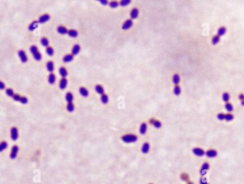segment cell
I'll return each mask as SVG.
<instances>
[{
  "mask_svg": "<svg viewBox=\"0 0 244 184\" xmlns=\"http://www.w3.org/2000/svg\"><path fill=\"white\" fill-rule=\"evenodd\" d=\"M121 140L126 143H132L137 141L138 137L133 134H126L121 137Z\"/></svg>",
  "mask_w": 244,
  "mask_h": 184,
  "instance_id": "obj_1",
  "label": "cell"
},
{
  "mask_svg": "<svg viewBox=\"0 0 244 184\" xmlns=\"http://www.w3.org/2000/svg\"><path fill=\"white\" fill-rule=\"evenodd\" d=\"M11 138L12 140L15 141L18 139L19 138V131H18V129L16 127H12L11 129Z\"/></svg>",
  "mask_w": 244,
  "mask_h": 184,
  "instance_id": "obj_2",
  "label": "cell"
},
{
  "mask_svg": "<svg viewBox=\"0 0 244 184\" xmlns=\"http://www.w3.org/2000/svg\"><path fill=\"white\" fill-rule=\"evenodd\" d=\"M19 152V147L17 146H14L12 148V151H11V153H10V158L11 159H15L17 156V153Z\"/></svg>",
  "mask_w": 244,
  "mask_h": 184,
  "instance_id": "obj_3",
  "label": "cell"
},
{
  "mask_svg": "<svg viewBox=\"0 0 244 184\" xmlns=\"http://www.w3.org/2000/svg\"><path fill=\"white\" fill-rule=\"evenodd\" d=\"M209 168H210L209 164H208V163H204L202 165L201 168V170H200V174H201L202 176H205V175L206 174L208 170L209 169Z\"/></svg>",
  "mask_w": 244,
  "mask_h": 184,
  "instance_id": "obj_4",
  "label": "cell"
},
{
  "mask_svg": "<svg viewBox=\"0 0 244 184\" xmlns=\"http://www.w3.org/2000/svg\"><path fill=\"white\" fill-rule=\"evenodd\" d=\"M133 26V22L131 19H127L122 25V29L124 30H128Z\"/></svg>",
  "mask_w": 244,
  "mask_h": 184,
  "instance_id": "obj_5",
  "label": "cell"
},
{
  "mask_svg": "<svg viewBox=\"0 0 244 184\" xmlns=\"http://www.w3.org/2000/svg\"><path fill=\"white\" fill-rule=\"evenodd\" d=\"M18 55L20 58V60L22 62L25 63L28 61V57H27V55L25 53V52L24 50H19L18 52Z\"/></svg>",
  "mask_w": 244,
  "mask_h": 184,
  "instance_id": "obj_6",
  "label": "cell"
},
{
  "mask_svg": "<svg viewBox=\"0 0 244 184\" xmlns=\"http://www.w3.org/2000/svg\"><path fill=\"white\" fill-rule=\"evenodd\" d=\"M50 15L48 14H44L43 15H42L39 19V23L40 24H44V23H46L47 22H48L49 19H50Z\"/></svg>",
  "mask_w": 244,
  "mask_h": 184,
  "instance_id": "obj_7",
  "label": "cell"
},
{
  "mask_svg": "<svg viewBox=\"0 0 244 184\" xmlns=\"http://www.w3.org/2000/svg\"><path fill=\"white\" fill-rule=\"evenodd\" d=\"M193 153L196 156H198V157H201V156H203L205 155V151L202 149V148H195L193 149Z\"/></svg>",
  "mask_w": 244,
  "mask_h": 184,
  "instance_id": "obj_8",
  "label": "cell"
},
{
  "mask_svg": "<svg viewBox=\"0 0 244 184\" xmlns=\"http://www.w3.org/2000/svg\"><path fill=\"white\" fill-rule=\"evenodd\" d=\"M206 155L208 157V158H215L216 157L217 155H218V153L216 150H214V149H211V150H208L206 152Z\"/></svg>",
  "mask_w": 244,
  "mask_h": 184,
  "instance_id": "obj_9",
  "label": "cell"
},
{
  "mask_svg": "<svg viewBox=\"0 0 244 184\" xmlns=\"http://www.w3.org/2000/svg\"><path fill=\"white\" fill-rule=\"evenodd\" d=\"M67 84H68V81L66 78H61L59 81V88L61 90H64L66 86H67Z\"/></svg>",
  "mask_w": 244,
  "mask_h": 184,
  "instance_id": "obj_10",
  "label": "cell"
},
{
  "mask_svg": "<svg viewBox=\"0 0 244 184\" xmlns=\"http://www.w3.org/2000/svg\"><path fill=\"white\" fill-rule=\"evenodd\" d=\"M138 14H139V11L137 8H133L131 11V13H130V17L132 19H136L138 17Z\"/></svg>",
  "mask_w": 244,
  "mask_h": 184,
  "instance_id": "obj_11",
  "label": "cell"
},
{
  "mask_svg": "<svg viewBox=\"0 0 244 184\" xmlns=\"http://www.w3.org/2000/svg\"><path fill=\"white\" fill-rule=\"evenodd\" d=\"M81 50V47L79 44H75L73 48H72V50H71V55L74 56V55H77L79 53Z\"/></svg>",
  "mask_w": 244,
  "mask_h": 184,
  "instance_id": "obj_12",
  "label": "cell"
},
{
  "mask_svg": "<svg viewBox=\"0 0 244 184\" xmlns=\"http://www.w3.org/2000/svg\"><path fill=\"white\" fill-rule=\"evenodd\" d=\"M149 150H150V145L149 143H144L142 146V148H141V151L142 153L144 154L148 153L149 152Z\"/></svg>",
  "mask_w": 244,
  "mask_h": 184,
  "instance_id": "obj_13",
  "label": "cell"
},
{
  "mask_svg": "<svg viewBox=\"0 0 244 184\" xmlns=\"http://www.w3.org/2000/svg\"><path fill=\"white\" fill-rule=\"evenodd\" d=\"M39 22L38 21H34V22H32L29 25V27H28V29H29V31H34V30H35L37 27H38V26H39Z\"/></svg>",
  "mask_w": 244,
  "mask_h": 184,
  "instance_id": "obj_14",
  "label": "cell"
},
{
  "mask_svg": "<svg viewBox=\"0 0 244 184\" xmlns=\"http://www.w3.org/2000/svg\"><path fill=\"white\" fill-rule=\"evenodd\" d=\"M149 123H150V124L153 125L156 128H160V127H161V125H162L161 123L159 121H158V120L151 119L150 121H149Z\"/></svg>",
  "mask_w": 244,
  "mask_h": 184,
  "instance_id": "obj_15",
  "label": "cell"
},
{
  "mask_svg": "<svg viewBox=\"0 0 244 184\" xmlns=\"http://www.w3.org/2000/svg\"><path fill=\"white\" fill-rule=\"evenodd\" d=\"M59 75L62 77V78H66V77L68 75V72H67L66 69L64 67H61L59 68Z\"/></svg>",
  "mask_w": 244,
  "mask_h": 184,
  "instance_id": "obj_16",
  "label": "cell"
},
{
  "mask_svg": "<svg viewBox=\"0 0 244 184\" xmlns=\"http://www.w3.org/2000/svg\"><path fill=\"white\" fill-rule=\"evenodd\" d=\"M147 131V125L146 123H141V125H140V128H139V132L141 135H144Z\"/></svg>",
  "mask_w": 244,
  "mask_h": 184,
  "instance_id": "obj_17",
  "label": "cell"
},
{
  "mask_svg": "<svg viewBox=\"0 0 244 184\" xmlns=\"http://www.w3.org/2000/svg\"><path fill=\"white\" fill-rule=\"evenodd\" d=\"M65 99L68 103H71L74 100V95L71 92H67L65 95Z\"/></svg>",
  "mask_w": 244,
  "mask_h": 184,
  "instance_id": "obj_18",
  "label": "cell"
},
{
  "mask_svg": "<svg viewBox=\"0 0 244 184\" xmlns=\"http://www.w3.org/2000/svg\"><path fill=\"white\" fill-rule=\"evenodd\" d=\"M74 60V56L71 54H69V55H66L64 57H63V62L65 63H68Z\"/></svg>",
  "mask_w": 244,
  "mask_h": 184,
  "instance_id": "obj_19",
  "label": "cell"
},
{
  "mask_svg": "<svg viewBox=\"0 0 244 184\" xmlns=\"http://www.w3.org/2000/svg\"><path fill=\"white\" fill-rule=\"evenodd\" d=\"M95 90L99 95H104V89L103 88V86H101V85H96L95 86Z\"/></svg>",
  "mask_w": 244,
  "mask_h": 184,
  "instance_id": "obj_20",
  "label": "cell"
},
{
  "mask_svg": "<svg viewBox=\"0 0 244 184\" xmlns=\"http://www.w3.org/2000/svg\"><path fill=\"white\" fill-rule=\"evenodd\" d=\"M57 32H58V33L60 34H67L68 30H67V29H66L65 27H64V26H59V27H57Z\"/></svg>",
  "mask_w": 244,
  "mask_h": 184,
  "instance_id": "obj_21",
  "label": "cell"
},
{
  "mask_svg": "<svg viewBox=\"0 0 244 184\" xmlns=\"http://www.w3.org/2000/svg\"><path fill=\"white\" fill-rule=\"evenodd\" d=\"M79 93L82 97H86L89 95V91L84 87H81L79 88Z\"/></svg>",
  "mask_w": 244,
  "mask_h": 184,
  "instance_id": "obj_22",
  "label": "cell"
},
{
  "mask_svg": "<svg viewBox=\"0 0 244 184\" xmlns=\"http://www.w3.org/2000/svg\"><path fill=\"white\" fill-rule=\"evenodd\" d=\"M47 69L49 72H52L54 70V62L52 61H49L47 63Z\"/></svg>",
  "mask_w": 244,
  "mask_h": 184,
  "instance_id": "obj_23",
  "label": "cell"
},
{
  "mask_svg": "<svg viewBox=\"0 0 244 184\" xmlns=\"http://www.w3.org/2000/svg\"><path fill=\"white\" fill-rule=\"evenodd\" d=\"M55 81H56V75H54V73H51L48 77L49 83L51 84V85H53L55 83Z\"/></svg>",
  "mask_w": 244,
  "mask_h": 184,
  "instance_id": "obj_24",
  "label": "cell"
},
{
  "mask_svg": "<svg viewBox=\"0 0 244 184\" xmlns=\"http://www.w3.org/2000/svg\"><path fill=\"white\" fill-rule=\"evenodd\" d=\"M68 35L71 37H73V38H75L77 37H78V32L75 30H68V32H67Z\"/></svg>",
  "mask_w": 244,
  "mask_h": 184,
  "instance_id": "obj_25",
  "label": "cell"
},
{
  "mask_svg": "<svg viewBox=\"0 0 244 184\" xmlns=\"http://www.w3.org/2000/svg\"><path fill=\"white\" fill-rule=\"evenodd\" d=\"M172 80H173V82L176 85H178V84L180 82V76H179V75H178V74L173 75V78H172Z\"/></svg>",
  "mask_w": 244,
  "mask_h": 184,
  "instance_id": "obj_26",
  "label": "cell"
},
{
  "mask_svg": "<svg viewBox=\"0 0 244 184\" xmlns=\"http://www.w3.org/2000/svg\"><path fill=\"white\" fill-rule=\"evenodd\" d=\"M226 33V28L225 27H220L218 30V34L217 35L218 37H221V36H223Z\"/></svg>",
  "mask_w": 244,
  "mask_h": 184,
  "instance_id": "obj_27",
  "label": "cell"
},
{
  "mask_svg": "<svg viewBox=\"0 0 244 184\" xmlns=\"http://www.w3.org/2000/svg\"><path fill=\"white\" fill-rule=\"evenodd\" d=\"M41 44L44 46V47H49V39L46 37H42L41 39Z\"/></svg>",
  "mask_w": 244,
  "mask_h": 184,
  "instance_id": "obj_28",
  "label": "cell"
},
{
  "mask_svg": "<svg viewBox=\"0 0 244 184\" xmlns=\"http://www.w3.org/2000/svg\"><path fill=\"white\" fill-rule=\"evenodd\" d=\"M222 100L223 102H225L226 103H227L228 102V100H230V95L228 92H224L222 95Z\"/></svg>",
  "mask_w": 244,
  "mask_h": 184,
  "instance_id": "obj_29",
  "label": "cell"
},
{
  "mask_svg": "<svg viewBox=\"0 0 244 184\" xmlns=\"http://www.w3.org/2000/svg\"><path fill=\"white\" fill-rule=\"evenodd\" d=\"M8 147V144L6 141H2L0 143V153L4 151Z\"/></svg>",
  "mask_w": 244,
  "mask_h": 184,
  "instance_id": "obj_30",
  "label": "cell"
},
{
  "mask_svg": "<svg viewBox=\"0 0 244 184\" xmlns=\"http://www.w3.org/2000/svg\"><path fill=\"white\" fill-rule=\"evenodd\" d=\"M101 102H102L103 104H104V105L107 104V103L108 102V95H106V94H104V95H101Z\"/></svg>",
  "mask_w": 244,
  "mask_h": 184,
  "instance_id": "obj_31",
  "label": "cell"
},
{
  "mask_svg": "<svg viewBox=\"0 0 244 184\" xmlns=\"http://www.w3.org/2000/svg\"><path fill=\"white\" fill-rule=\"evenodd\" d=\"M32 55H33V57H34V59L35 60H36V61H40V60H42V54H41L39 51L36 52V53L33 54Z\"/></svg>",
  "mask_w": 244,
  "mask_h": 184,
  "instance_id": "obj_32",
  "label": "cell"
},
{
  "mask_svg": "<svg viewBox=\"0 0 244 184\" xmlns=\"http://www.w3.org/2000/svg\"><path fill=\"white\" fill-rule=\"evenodd\" d=\"M225 108H226V110L228 112H229V113H231V112H232V111L233 110V105H232L231 103H229V102L226 103V105H225Z\"/></svg>",
  "mask_w": 244,
  "mask_h": 184,
  "instance_id": "obj_33",
  "label": "cell"
},
{
  "mask_svg": "<svg viewBox=\"0 0 244 184\" xmlns=\"http://www.w3.org/2000/svg\"><path fill=\"white\" fill-rule=\"evenodd\" d=\"M46 52L49 56H53L54 53V49L51 47H47L46 49Z\"/></svg>",
  "mask_w": 244,
  "mask_h": 184,
  "instance_id": "obj_34",
  "label": "cell"
},
{
  "mask_svg": "<svg viewBox=\"0 0 244 184\" xmlns=\"http://www.w3.org/2000/svg\"><path fill=\"white\" fill-rule=\"evenodd\" d=\"M74 104L72 103V102H71V103H68L67 104V105H66V110L69 111V112H70V113H71V112H73L74 110Z\"/></svg>",
  "mask_w": 244,
  "mask_h": 184,
  "instance_id": "obj_35",
  "label": "cell"
},
{
  "mask_svg": "<svg viewBox=\"0 0 244 184\" xmlns=\"http://www.w3.org/2000/svg\"><path fill=\"white\" fill-rule=\"evenodd\" d=\"M219 42H220V37H218V35H216V36L213 37V38L211 39V42H212V44L214 45L217 44Z\"/></svg>",
  "mask_w": 244,
  "mask_h": 184,
  "instance_id": "obj_36",
  "label": "cell"
},
{
  "mask_svg": "<svg viewBox=\"0 0 244 184\" xmlns=\"http://www.w3.org/2000/svg\"><path fill=\"white\" fill-rule=\"evenodd\" d=\"M181 88H180L179 85H176L175 88H173V93H174V95H179L181 94Z\"/></svg>",
  "mask_w": 244,
  "mask_h": 184,
  "instance_id": "obj_37",
  "label": "cell"
},
{
  "mask_svg": "<svg viewBox=\"0 0 244 184\" xmlns=\"http://www.w3.org/2000/svg\"><path fill=\"white\" fill-rule=\"evenodd\" d=\"M233 118H234V116L232 115V114H231V113H228V114H226L225 115V120L226 121H233Z\"/></svg>",
  "mask_w": 244,
  "mask_h": 184,
  "instance_id": "obj_38",
  "label": "cell"
},
{
  "mask_svg": "<svg viewBox=\"0 0 244 184\" xmlns=\"http://www.w3.org/2000/svg\"><path fill=\"white\" fill-rule=\"evenodd\" d=\"M6 94L9 96V97H13V96L14 95V90L11 88H7L6 90Z\"/></svg>",
  "mask_w": 244,
  "mask_h": 184,
  "instance_id": "obj_39",
  "label": "cell"
},
{
  "mask_svg": "<svg viewBox=\"0 0 244 184\" xmlns=\"http://www.w3.org/2000/svg\"><path fill=\"white\" fill-rule=\"evenodd\" d=\"M131 3V0H121L120 1V5L121 6H126Z\"/></svg>",
  "mask_w": 244,
  "mask_h": 184,
  "instance_id": "obj_40",
  "label": "cell"
},
{
  "mask_svg": "<svg viewBox=\"0 0 244 184\" xmlns=\"http://www.w3.org/2000/svg\"><path fill=\"white\" fill-rule=\"evenodd\" d=\"M39 50H38V47L36 46V45H32V46H31V47H30V52H31V53L33 55V54H34V53H36V52H38Z\"/></svg>",
  "mask_w": 244,
  "mask_h": 184,
  "instance_id": "obj_41",
  "label": "cell"
},
{
  "mask_svg": "<svg viewBox=\"0 0 244 184\" xmlns=\"http://www.w3.org/2000/svg\"><path fill=\"white\" fill-rule=\"evenodd\" d=\"M225 115L226 114H224V113H218V115H217V118L219 120V121H224L225 120Z\"/></svg>",
  "mask_w": 244,
  "mask_h": 184,
  "instance_id": "obj_42",
  "label": "cell"
},
{
  "mask_svg": "<svg viewBox=\"0 0 244 184\" xmlns=\"http://www.w3.org/2000/svg\"><path fill=\"white\" fill-rule=\"evenodd\" d=\"M109 6H110L111 8H116V7H118L119 4H118V2L116 1H111V2L109 3Z\"/></svg>",
  "mask_w": 244,
  "mask_h": 184,
  "instance_id": "obj_43",
  "label": "cell"
},
{
  "mask_svg": "<svg viewBox=\"0 0 244 184\" xmlns=\"http://www.w3.org/2000/svg\"><path fill=\"white\" fill-rule=\"evenodd\" d=\"M181 178L183 181H188V180L189 179V175L186 174V173H183V174H181Z\"/></svg>",
  "mask_w": 244,
  "mask_h": 184,
  "instance_id": "obj_44",
  "label": "cell"
},
{
  "mask_svg": "<svg viewBox=\"0 0 244 184\" xmlns=\"http://www.w3.org/2000/svg\"><path fill=\"white\" fill-rule=\"evenodd\" d=\"M21 96L19 95V94H14V95L13 96V100L14 101H17V102H20V100H21Z\"/></svg>",
  "mask_w": 244,
  "mask_h": 184,
  "instance_id": "obj_45",
  "label": "cell"
},
{
  "mask_svg": "<svg viewBox=\"0 0 244 184\" xmlns=\"http://www.w3.org/2000/svg\"><path fill=\"white\" fill-rule=\"evenodd\" d=\"M20 102L22 104H23V105H26V104L28 103V98H27V97H24V96L22 97L21 100H20Z\"/></svg>",
  "mask_w": 244,
  "mask_h": 184,
  "instance_id": "obj_46",
  "label": "cell"
},
{
  "mask_svg": "<svg viewBox=\"0 0 244 184\" xmlns=\"http://www.w3.org/2000/svg\"><path fill=\"white\" fill-rule=\"evenodd\" d=\"M200 184H208V182L204 177H201L200 179Z\"/></svg>",
  "mask_w": 244,
  "mask_h": 184,
  "instance_id": "obj_47",
  "label": "cell"
},
{
  "mask_svg": "<svg viewBox=\"0 0 244 184\" xmlns=\"http://www.w3.org/2000/svg\"><path fill=\"white\" fill-rule=\"evenodd\" d=\"M4 89H5V84L2 81H0V90H4Z\"/></svg>",
  "mask_w": 244,
  "mask_h": 184,
  "instance_id": "obj_48",
  "label": "cell"
},
{
  "mask_svg": "<svg viewBox=\"0 0 244 184\" xmlns=\"http://www.w3.org/2000/svg\"><path fill=\"white\" fill-rule=\"evenodd\" d=\"M238 98H239V100H241V101H244V94H243V93H241V94L239 95V96H238Z\"/></svg>",
  "mask_w": 244,
  "mask_h": 184,
  "instance_id": "obj_49",
  "label": "cell"
},
{
  "mask_svg": "<svg viewBox=\"0 0 244 184\" xmlns=\"http://www.w3.org/2000/svg\"><path fill=\"white\" fill-rule=\"evenodd\" d=\"M101 4H102L103 5H107L108 4V1L107 0H100L99 1Z\"/></svg>",
  "mask_w": 244,
  "mask_h": 184,
  "instance_id": "obj_50",
  "label": "cell"
},
{
  "mask_svg": "<svg viewBox=\"0 0 244 184\" xmlns=\"http://www.w3.org/2000/svg\"><path fill=\"white\" fill-rule=\"evenodd\" d=\"M241 105H242L243 106H244V101H241Z\"/></svg>",
  "mask_w": 244,
  "mask_h": 184,
  "instance_id": "obj_51",
  "label": "cell"
},
{
  "mask_svg": "<svg viewBox=\"0 0 244 184\" xmlns=\"http://www.w3.org/2000/svg\"><path fill=\"white\" fill-rule=\"evenodd\" d=\"M187 184H193V183H192V182H189Z\"/></svg>",
  "mask_w": 244,
  "mask_h": 184,
  "instance_id": "obj_52",
  "label": "cell"
},
{
  "mask_svg": "<svg viewBox=\"0 0 244 184\" xmlns=\"http://www.w3.org/2000/svg\"></svg>",
  "mask_w": 244,
  "mask_h": 184,
  "instance_id": "obj_53",
  "label": "cell"
}]
</instances>
